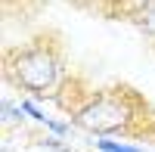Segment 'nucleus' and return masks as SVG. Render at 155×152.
<instances>
[{
    "label": "nucleus",
    "instance_id": "7ed1b4c3",
    "mask_svg": "<svg viewBox=\"0 0 155 152\" xmlns=\"http://www.w3.org/2000/svg\"><path fill=\"white\" fill-rule=\"evenodd\" d=\"M96 146H99V152H140L134 146H124V143H115V140H99Z\"/></svg>",
    "mask_w": 155,
    "mask_h": 152
},
{
    "label": "nucleus",
    "instance_id": "f03ea898",
    "mask_svg": "<svg viewBox=\"0 0 155 152\" xmlns=\"http://www.w3.org/2000/svg\"><path fill=\"white\" fill-rule=\"evenodd\" d=\"M134 112L137 109L124 99V93L118 87H112V90H102L93 99L81 103V109L71 115V121L93 134H115V131H127L134 124Z\"/></svg>",
    "mask_w": 155,
    "mask_h": 152
},
{
    "label": "nucleus",
    "instance_id": "f257e3e1",
    "mask_svg": "<svg viewBox=\"0 0 155 152\" xmlns=\"http://www.w3.org/2000/svg\"><path fill=\"white\" fill-rule=\"evenodd\" d=\"M6 71L16 87L41 96L59 84V56L47 47V41H31L6 59Z\"/></svg>",
    "mask_w": 155,
    "mask_h": 152
}]
</instances>
